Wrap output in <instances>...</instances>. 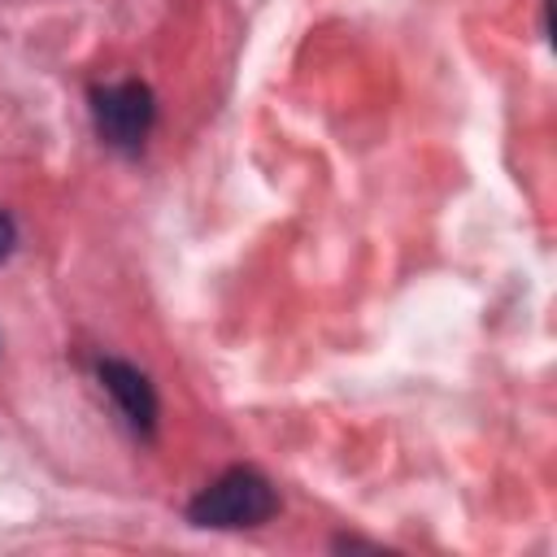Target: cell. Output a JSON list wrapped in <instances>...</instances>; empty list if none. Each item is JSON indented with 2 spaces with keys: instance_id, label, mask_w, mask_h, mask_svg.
Segmentation results:
<instances>
[{
  "instance_id": "cell-4",
  "label": "cell",
  "mask_w": 557,
  "mask_h": 557,
  "mask_svg": "<svg viewBox=\"0 0 557 557\" xmlns=\"http://www.w3.org/2000/svg\"><path fill=\"white\" fill-rule=\"evenodd\" d=\"M9 248H13V222H9V213L0 209V261L9 257Z\"/></svg>"
},
{
  "instance_id": "cell-2",
  "label": "cell",
  "mask_w": 557,
  "mask_h": 557,
  "mask_svg": "<svg viewBox=\"0 0 557 557\" xmlns=\"http://www.w3.org/2000/svg\"><path fill=\"white\" fill-rule=\"evenodd\" d=\"M152 117H157V100H152L148 83L122 78V83L91 87V122L109 148L139 152L148 131H152Z\"/></svg>"
},
{
  "instance_id": "cell-1",
  "label": "cell",
  "mask_w": 557,
  "mask_h": 557,
  "mask_svg": "<svg viewBox=\"0 0 557 557\" xmlns=\"http://www.w3.org/2000/svg\"><path fill=\"white\" fill-rule=\"evenodd\" d=\"M278 509V492L274 483L252 470V466H231L226 474H218L191 505L187 518L196 527H213V531H239V527H261L265 518H274Z\"/></svg>"
},
{
  "instance_id": "cell-3",
  "label": "cell",
  "mask_w": 557,
  "mask_h": 557,
  "mask_svg": "<svg viewBox=\"0 0 557 557\" xmlns=\"http://www.w3.org/2000/svg\"><path fill=\"white\" fill-rule=\"evenodd\" d=\"M96 370H100V383L113 396L117 413L126 418V426H135L139 435H152V426H157V392H152L148 374L126 366V361H113V357L100 361Z\"/></svg>"
}]
</instances>
